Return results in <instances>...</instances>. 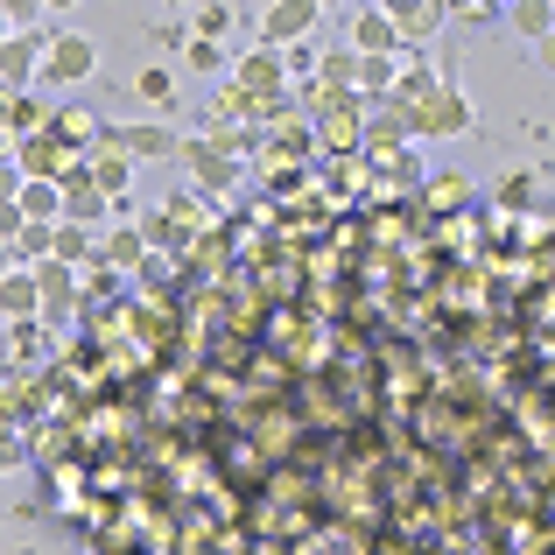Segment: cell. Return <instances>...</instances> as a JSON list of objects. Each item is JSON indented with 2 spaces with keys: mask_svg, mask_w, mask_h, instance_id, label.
<instances>
[{
  "mask_svg": "<svg viewBox=\"0 0 555 555\" xmlns=\"http://www.w3.org/2000/svg\"><path fill=\"white\" fill-rule=\"evenodd\" d=\"M324 22V0H260V42L268 50H288V42L317 36Z\"/></svg>",
  "mask_w": 555,
  "mask_h": 555,
  "instance_id": "1",
  "label": "cell"
},
{
  "mask_svg": "<svg viewBox=\"0 0 555 555\" xmlns=\"http://www.w3.org/2000/svg\"><path fill=\"white\" fill-rule=\"evenodd\" d=\"M472 127V99L457 92V85H429V99L415 106V134H436V141H450V134H464Z\"/></svg>",
  "mask_w": 555,
  "mask_h": 555,
  "instance_id": "2",
  "label": "cell"
},
{
  "mask_svg": "<svg viewBox=\"0 0 555 555\" xmlns=\"http://www.w3.org/2000/svg\"><path fill=\"white\" fill-rule=\"evenodd\" d=\"M99 70V42L92 36H50V56H42V78L50 85H85Z\"/></svg>",
  "mask_w": 555,
  "mask_h": 555,
  "instance_id": "3",
  "label": "cell"
},
{
  "mask_svg": "<svg viewBox=\"0 0 555 555\" xmlns=\"http://www.w3.org/2000/svg\"><path fill=\"white\" fill-rule=\"evenodd\" d=\"M14 211L22 218H70V183L64 177H36V183H14Z\"/></svg>",
  "mask_w": 555,
  "mask_h": 555,
  "instance_id": "4",
  "label": "cell"
},
{
  "mask_svg": "<svg viewBox=\"0 0 555 555\" xmlns=\"http://www.w3.org/2000/svg\"><path fill=\"white\" fill-rule=\"evenodd\" d=\"M401 36H408V28L393 22L387 8H359V22H352V50H366V56H387V50H401Z\"/></svg>",
  "mask_w": 555,
  "mask_h": 555,
  "instance_id": "5",
  "label": "cell"
},
{
  "mask_svg": "<svg viewBox=\"0 0 555 555\" xmlns=\"http://www.w3.org/2000/svg\"><path fill=\"white\" fill-rule=\"evenodd\" d=\"M113 149H127L134 163H155V155H177V134H169L163 120H134V127H120V134H106Z\"/></svg>",
  "mask_w": 555,
  "mask_h": 555,
  "instance_id": "6",
  "label": "cell"
},
{
  "mask_svg": "<svg viewBox=\"0 0 555 555\" xmlns=\"http://www.w3.org/2000/svg\"><path fill=\"white\" fill-rule=\"evenodd\" d=\"M42 56H50V36H36V28H8V92L14 85H28V70H42Z\"/></svg>",
  "mask_w": 555,
  "mask_h": 555,
  "instance_id": "7",
  "label": "cell"
},
{
  "mask_svg": "<svg viewBox=\"0 0 555 555\" xmlns=\"http://www.w3.org/2000/svg\"><path fill=\"white\" fill-rule=\"evenodd\" d=\"M0 302H8V324H22V317H36L50 296H42L36 268H14V260H8V296H0Z\"/></svg>",
  "mask_w": 555,
  "mask_h": 555,
  "instance_id": "8",
  "label": "cell"
},
{
  "mask_svg": "<svg viewBox=\"0 0 555 555\" xmlns=\"http://www.w3.org/2000/svg\"><path fill=\"white\" fill-rule=\"evenodd\" d=\"M232 92H282V64H274V56H240V64H232Z\"/></svg>",
  "mask_w": 555,
  "mask_h": 555,
  "instance_id": "9",
  "label": "cell"
},
{
  "mask_svg": "<svg viewBox=\"0 0 555 555\" xmlns=\"http://www.w3.org/2000/svg\"><path fill=\"white\" fill-rule=\"evenodd\" d=\"M36 282H42V296H50V310H56V302H70V282H78V260H64V254H42V260H36Z\"/></svg>",
  "mask_w": 555,
  "mask_h": 555,
  "instance_id": "10",
  "label": "cell"
},
{
  "mask_svg": "<svg viewBox=\"0 0 555 555\" xmlns=\"http://www.w3.org/2000/svg\"><path fill=\"white\" fill-rule=\"evenodd\" d=\"M50 120H56V113H42V106H36V99H28V92H22V85H14V92H8V134H14V141H28V134H42V127H50Z\"/></svg>",
  "mask_w": 555,
  "mask_h": 555,
  "instance_id": "11",
  "label": "cell"
},
{
  "mask_svg": "<svg viewBox=\"0 0 555 555\" xmlns=\"http://www.w3.org/2000/svg\"><path fill=\"white\" fill-rule=\"evenodd\" d=\"M506 22H514V36L542 42L548 28H555V0H514V8H506Z\"/></svg>",
  "mask_w": 555,
  "mask_h": 555,
  "instance_id": "12",
  "label": "cell"
},
{
  "mask_svg": "<svg viewBox=\"0 0 555 555\" xmlns=\"http://www.w3.org/2000/svg\"><path fill=\"white\" fill-rule=\"evenodd\" d=\"M134 99L163 113L169 99H177V78H169V64H141V70H134Z\"/></svg>",
  "mask_w": 555,
  "mask_h": 555,
  "instance_id": "13",
  "label": "cell"
},
{
  "mask_svg": "<svg viewBox=\"0 0 555 555\" xmlns=\"http://www.w3.org/2000/svg\"><path fill=\"white\" fill-rule=\"evenodd\" d=\"M183 163L190 169H197V183H232V163H225V155H218V149H204V141H190V149H183Z\"/></svg>",
  "mask_w": 555,
  "mask_h": 555,
  "instance_id": "14",
  "label": "cell"
},
{
  "mask_svg": "<svg viewBox=\"0 0 555 555\" xmlns=\"http://www.w3.org/2000/svg\"><path fill=\"white\" fill-rule=\"evenodd\" d=\"M183 64H190V70H211V78H218V70H225V42H218V36H204V28H197V36L183 42Z\"/></svg>",
  "mask_w": 555,
  "mask_h": 555,
  "instance_id": "15",
  "label": "cell"
},
{
  "mask_svg": "<svg viewBox=\"0 0 555 555\" xmlns=\"http://www.w3.org/2000/svg\"><path fill=\"white\" fill-rule=\"evenodd\" d=\"M141 240H149V225H141V232H113V240L99 246V260H113V268H141V260H149Z\"/></svg>",
  "mask_w": 555,
  "mask_h": 555,
  "instance_id": "16",
  "label": "cell"
},
{
  "mask_svg": "<svg viewBox=\"0 0 555 555\" xmlns=\"http://www.w3.org/2000/svg\"><path fill=\"white\" fill-rule=\"evenodd\" d=\"M359 64H366V50H331V56H324V78H331V85H352Z\"/></svg>",
  "mask_w": 555,
  "mask_h": 555,
  "instance_id": "17",
  "label": "cell"
},
{
  "mask_svg": "<svg viewBox=\"0 0 555 555\" xmlns=\"http://www.w3.org/2000/svg\"><path fill=\"white\" fill-rule=\"evenodd\" d=\"M359 85H366V92H393V85H401V70H393L387 56H366V64H359Z\"/></svg>",
  "mask_w": 555,
  "mask_h": 555,
  "instance_id": "18",
  "label": "cell"
},
{
  "mask_svg": "<svg viewBox=\"0 0 555 555\" xmlns=\"http://www.w3.org/2000/svg\"><path fill=\"white\" fill-rule=\"evenodd\" d=\"M127 163H134L127 149H120V155H99V163H92V183H106L113 197H120V183H127Z\"/></svg>",
  "mask_w": 555,
  "mask_h": 555,
  "instance_id": "19",
  "label": "cell"
},
{
  "mask_svg": "<svg viewBox=\"0 0 555 555\" xmlns=\"http://www.w3.org/2000/svg\"><path fill=\"white\" fill-rule=\"evenodd\" d=\"M436 22H443V8H436V0H408L401 28H436Z\"/></svg>",
  "mask_w": 555,
  "mask_h": 555,
  "instance_id": "20",
  "label": "cell"
},
{
  "mask_svg": "<svg viewBox=\"0 0 555 555\" xmlns=\"http://www.w3.org/2000/svg\"><path fill=\"white\" fill-rule=\"evenodd\" d=\"M190 36H197V22H163L155 28V50H183Z\"/></svg>",
  "mask_w": 555,
  "mask_h": 555,
  "instance_id": "21",
  "label": "cell"
},
{
  "mask_svg": "<svg viewBox=\"0 0 555 555\" xmlns=\"http://www.w3.org/2000/svg\"><path fill=\"white\" fill-rule=\"evenodd\" d=\"M190 22H197V28H204V36H225V8H218V0H204V8H197V14H190Z\"/></svg>",
  "mask_w": 555,
  "mask_h": 555,
  "instance_id": "22",
  "label": "cell"
},
{
  "mask_svg": "<svg viewBox=\"0 0 555 555\" xmlns=\"http://www.w3.org/2000/svg\"><path fill=\"white\" fill-rule=\"evenodd\" d=\"M0 8H8V28H22V22H36V14H42V0H0Z\"/></svg>",
  "mask_w": 555,
  "mask_h": 555,
  "instance_id": "23",
  "label": "cell"
},
{
  "mask_svg": "<svg viewBox=\"0 0 555 555\" xmlns=\"http://www.w3.org/2000/svg\"><path fill=\"white\" fill-rule=\"evenodd\" d=\"M500 197H506V204H528V177H520V169H514V177L500 183Z\"/></svg>",
  "mask_w": 555,
  "mask_h": 555,
  "instance_id": "24",
  "label": "cell"
},
{
  "mask_svg": "<svg viewBox=\"0 0 555 555\" xmlns=\"http://www.w3.org/2000/svg\"><path fill=\"white\" fill-rule=\"evenodd\" d=\"M534 64H542V70H555V28H548L542 42H534Z\"/></svg>",
  "mask_w": 555,
  "mask_h": 555,
  "instance_id": "25",
  "label": "cell"
},
{
  "mask_svg": "<svg viewBox=\"0 0 555 555\" xmlns=\"http://www.w3.org/2000/svg\"><path fill=\"white\" fill-rule=\"evenodd\" d=\"M42 8H50V14H64V8H78V0H42Z\"/></svg>",
  "mask_w": 555,
  "mask_h": 555,
  "instance_id": "26",
  "label": "cell"
}]
</instances>
